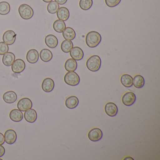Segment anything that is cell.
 I'll return each instance as SVG.
<instances>
[{
  "label": "cell",
  "mask_w": 160,
  "mask_h": 160,
  "mask_svg": "<svg viewBox=\"0 0 160 160\" xmlns=\"http://www.w3.org/2000/svg\"><path fill=\"white\" fill-rule=\"evenodd\" d=\"M17 107L18 109L20 111L25 112L28 109H30L32 108V102L28 98L25 97V98L20 99L18 101L17 104Z\"/></svg>",
  "instance_id": "6"
},
{
  "label": "cell",
  "mask_w": 160,
  "mask_h": 160,
  "mask_svg": "<svg viewBox=\"0 0 160 160\" xmlns=\"http://www.w3.org/2000/svg\"><path fill=\"white\" fill-rule=\"evenodd\" d=\"M64 80L65 83L69 86H77L80 82V78L75 72H69L64 76Z\"/></svg>",
  "instance_id": "4"
},
{
  "label": "cell",
  "mask_w": 160,
  "mask_h": 160,
  "mask_svg": "<svg viewBox=\"0 0 160 160\" xmlns=\"http://www.w3.org/2000/svg\"><path fill=\"white\" fill-rule=\"evenodd\" d=\"M101 41H102L101 35L97 32H90L86 36V44L89 47L91 48H93L98 46Z\"/></svg>",
  "instance_id": "1"
},
{
  "label": "cell",
  "mask_w": 160,
  "mask_h": 160,
  "mask_svg": "<svg viewBox=\"0 0 160 160\" xmlns=\"http://www.w3.org/2000/svg\"><path fill=\"white\" fill-rule=\"evenodd\" d=\"M3 101L7 103L12 104L14 103L17 100V95L15 92L9 91L6 92L2 96Z\"/></svg>",
  "instance_id": "16"
},
{
  "label": "cell",
  "mask_w": 160,
  "mask_h": 160,
  "mask_svg": "<svg viewBox=\"0 0 160 160\" xmlns=\"http://www.w3.org/2000/svg\"><path fill=\"white\" fill-rule=\"evenodd\" d=\"M26 68V63L23 60L17 59L14 61L12 64V69L13 72L15 73H20L25 70Z\"/></svg>",
  "instance_id": "9"
},
{
  "label": "cell",
  "mask_w": 160,
  "mask_h": 160,
  "mask_svg": "<svg viewBox=\"0 0 160 160\" xmlns=\"http://www.w3.org/2000/svg\"><path fill=\"white\" fill-rule=\"evenodd\" d=\"M121 83L125 88H131L133 85V78L128 74H123L120 78Z\"/></svg>",
  "instance_id": "25"
},
{
  "label": "cell",
  "mask_w": 160,
  "mask_h": 160,
  "mask_svg": "<svg viewBox=\"0 0 160 160\" xmlns=\"http://www.w3.org/2000/svg\"><path fill=\"white\" fill-rule=\"evenodd\" d=\"M5 149L4 147L0 145V157H2L5 154Z\"/></svg>",
  "instance_id": "34"
},
{
  "label": "cell",
  "mask_w": 160,
  "mask_h": 160,
  "mask_svg": "<svg viewBox=\"0 0 160 160\" xmlns=\"http://www.w3.org/2000/svg\"><path fill=\"white\" fill-rule=\"evenodd\" d=\"M11 7L10 4L6 2H0V15H6L10 13Z\"/></svg>",
  "instance_id": "29"
},
{
  "label": "cell",
  "mask_w": 160,
  "mask_h": 160,
  "mask_svg": "<svg viewBox=\"0 0 160 160\" xmlns=\"http://www.w3.org/2000/svg\"><path fill=\"white\" fill-rule=\"evenodd\" d=\"M73 48V44L72 41L69 40H65V41H63L61 45L62 50L65 53H69Z\"/></svg>",
  "instance_id": "28"
},
{
  "label": "cell",
  "mask_w": 160,
  "mask_h": 160,
  "mask_svg": "<svg viewBox=\"0 0 160 160\" xmlns=\"http://www.w3.org/2000/svg\"><path fill=\"white\" fill-rule=\"evenodd\" d=\"M10 118L15 122H19L23 120V114L19 109H13L10 112Z\"/></svg>",
  "instance_id": "20"
},
{
  "label": "cell",
  "mask_w": 160,
  "mask_h": 160,
  "mask_svg": "<svg viewBox=\"0 0 160 160\" xmlns=\"http://www.w3.org/2000/svg\"><path fill=\"white\" fill-rule=\"evenodd\" d=\"M145 79L141 75H137L133 78V85L137 88H141L145 85Z\"/></svg>",
  "instance_id": "26"
},
{
  "label": "cell",
  "mask_w": 160,
  "mask_h": 160,
  "mask_svg": "<svg viewBox=\"0 0 160 160\" xmlns=\"http://www.w3.org/2000/svg\"><path fill=\"white\" fill-rule=\"evenodd\" d=\"M106 5L110 8L116 7L120 3L121 0H105Z\"/></svg>",
  "instance_id": "33"
},
{
  "label": "cell",
  "mask_w": 160,
  "mask_h": 160,
  "mask_svg": "<svg viewBox=\"0 0 160 160\" xmlns=\"http://www.w3.org/2000/svg\"><path fill=\"white\" fill-rule=\"evenodd\" d=\"M41 60L44 62H48L52 60L53 54L49 49L44 48L42 49L40 53Z\"/></svg>",
  "instance_id": "22"
},
{
  "label": "cell",
  "mask_w": 160,
  "mask_h": 160,
  "mask_svg": "<svg viewBox=\"0 0 160 160\" xmlns=\"http://www.w3.org/2000/svg\"><path fill=\"white\" fill-rule=\"evenodd\" d=\"M5 142V139H4V136L3 134L0 132V145H2L4 144Z\"/></svg>",
  "instance_id": "35"
},
{
  "label": "cell",
  "mask_w": 160,
  "mask_h": 160,
  "mask_svg": "<svg viewBox=\"0 0 160 160\" xmlns=\"http://www.w3.org/2000/svg\"><path fill=\"white\" fill-rule=\"evenodd\" d=\"M92 0H80L79 2V6L84 11L89 10L92 6Z\"/></svg>",
  "instance_id": "31"
},
{
  "label": "cell",
  "mask_w": 160,
  "mask_h": 160,
  "mask_svg": "<svg viewBox=\"0 0 160 160\" xmlns=\"http://www.w3.org/2000/svg\"><path fill=\"white\" fill-rule=\"evenodd\" d=\"M24 118L28 122L33 123L36 121L37 119V114L34 109L30 108L25 111Z\"/></svg>",
  "instance_id": "15"
},
{
  "label": "cell",
  "mask_w": 160,
  "mask_h": 160,
  "mask_svg": "<svg viewBox=\"0 0 160 160\" xmlns=\"http://www.w3.org/2000/svg\"><path fill=\"white\" fill-rule=\"evenodd\" d=\"M59 9V5L55 1H52L49 2L47 6V11L49 13L55 14L57 12Z\"/></svg>",
  "instance_id": "30"
},
{
  "label": "cell",
  "mask_w": 160,
  "mask_h": 160,
  "mask_svg": "<svg viewBox=\"0 0 160 160\" xmlns=\"http://www.w3.org/2000/svg\"><path fill=\"white\" fill-rule=\"evenodd\" d=\"M57 13V16L58 19L62 21H67L70 17V12L66 7H61L58 9Z\"/></svg>",
  "instance_id": "19"
},
{
  "label": "cell",
  "mask_w": 160,
  "mask_h": 160,
  "mask_svg": "<svg viewBox=\"0 0 160 160\" xmlns=\"http://www.w3.org/2000/svg\"><path fill=\"white\" fill-rule=\"evenodd\" d=\"M64 67L67 72H74L77 69V62L73 59H69L65 62Z\"/></svg>",
  "instance_id": "24"
},
{
  "label": "cell",
  "mask_w": 160,
  "mask_h": 160,
  "mask_svg": "<svg viewBox=\"0 0 160 160\" xmlns=\"http://www.w3.org/2000/svg\"><path fill=\"white\" fill-rule=\"evenodd\" d=\"M45 42L49 48H54L58 46V41L56 36L52 34H49L45 37Z\"/></svg>",
  "instance_id": "17"
},
{
  "label": "cell",
  "mask_w": 160,
  "mask_h": 160,
  "mask_svg": "<svg viewBox=\"0 0 160 160\" xmlns=\"http://www.w3.org/2000/svg\"><path fill=\"white\" fill-rule=\"evenodd\" d=\"M15 60V56L12 52H7L2 57V63L6 66H12Z\"/></svg>",
  "instance_id": "18"
},
{
  "label": "cell",
  "mask_w": 160,
  "mask_h": 160,
  "mask_svg": "<svg viewBox=\"0 0 160 160\" xmlns=\"http://www.w3.org/2000/svg\"><path fill=\"white\" fill-rule=\"evenodd\" d=\"M102 61L101 58L97 55H93L89 58L87 60L86 65L89 71L92 72H96L101 68Z\"/></svg>",
  "instance_id": "2"
},
{
  "label": "cell",
  "mask_w": 160,
  "mask_h": 160,
  "mask_svg": "<svg viewBox=\"0 0 160 160\" xmlns=\"http://www.w3.org/2000/svg\"><path fill=\"white\" fill-rule=\"evenodd\" d=\"M9 51V47L4 42H0V55H4Z\"/></svg>",
  "instance_id": "32"
},
{
  "label": "cell",
  "mask_w": 160,
  "mask_h": 160,
  "mask_svg": "<svg viewBox=\"0 0 160 160\" xmlns=\"http://www.w3.org/2000/svg\"><path fill=\"white\" fill-rule=\"evenodd\" d=\"M102 132L98 128H94L91 129L88 133L89 139L93 142L99 141L102 139Z\"/></svg>",
  "instance_id": "5"
},
{
  "label": "cell",
  "mask_w": 160,
  "mask_h": 160,
  "mask_svg": "<svg viewBox=\"0 0 160 160\" xmlns=\"http://www.w3.org/2000/svg\"><path fill=\"white\" fill-rule=\"evenodd\" d=\"M4 139L6 143L12 145L16 141L17 135L14 130L9 129L7 130L4 133Z\"/></svg>",
  "instance_id": "10"
},
{
  "label": "cell",
  "mask_w": 160,
  "mask_h": 160,
  "mask_svg": "<svg viewBox=\"0 0 160 160\" xmlns=\"http://www.w3.org/2000/svg\"><path fill=\"white\" fill-rule=\"evenodd\" d=\"M26 58L28 62L31 64H34L39 60V53L36 49H30L27 53Z\"/></svg>",
  "instance_id": "13"
},
{
  "label": "cell",
  "mask_w": 160,
  "mask_h": 160,
  "mask_svg": "<svg viewBox=\"0 0 160 160\" xmlns=\"http://www.w3.org/2000/svg\"><path fill=\"white\" fill-rule=\"evenodd\" d=\"M62 35L65 40L72 41L75 38L76 32L73 29L68 27L62 32Z\"/></svg>",
  "instance_id": "23"
},
{
  "label": "cell",
  "mask_w": 160,
  "mask_h": 160,
  "mask_svg": "<svg viewBox=\"0 0 160 160\" xmlns=\"http://www.w3.org/2000/svg\"><path fill=\"white\" fill-rule=\"evenodd\" d=\"M18 12L20 17L25 20H29L33 17V10L32 7L27 4H23L19 6Z\"/></svg>",
  "instance_id": "3"
},
{
  "label": "cell",
  "mask_w": 160,
  "mask_h": 160,
  "mask_svg": "<svg viewBox=\"0 0 160 160\" xmlns=\"http://www.w3.org/2000/svg\"><path fill=\"white\" fill-rule=\"evenodd\" d=\"M136 100L135 94L129 92L124 93L122 98V103L126 106H131L133 104Z\"/></svg>",
  "instance_id": "7"
},
{
  "label": "cell",
  "mask_w": 160,
  "mask_h": 160,
  "mask_svg": "<svg viewBox=\"0 0 160 160\" xmlns=\"http://www.w3.org/2000/svg\"><path fill=\"white\" fill-rule=\"evenodd\" d=\"M70 56L72 58L76 61H80L84 58L83 50L78 47H75L70 51Z\"/></svg>",
  "instance_id": "14"
},
{
  "label": "cell",
  "mask_w": 160,
  "mask_h": 160,
  "mask_svg": "<svg viewBox=\"0 0 160 160\" xmlns=\"http://www.w3.org/2000/svg\"><path fill=\"white\" fill-rule=\"evenodd\" d=\"M79 103L78 98L75 96L68 97L65 101V105L69 109H74L76 108Z\"/></svg>",
  "instance_id": "21"
},
{
  "label": "cell",
  "mask_w": 160,
  "mask_h": 160,
  "mask_svg": "<svg viewBox=\"0 0 160 160\" xmlns=\"http://www.w3.org/2000/svg\"><path fill=\"white\" fill-rule=\"evenodd\" d=\"M16 36L17 34L13 31L8 30L3 34L2 40L8 45H12L15 42Z\"/></svg>",
  "instance_id": "8"
},
{
  "label": "cell",
  "mask_w": 160,
  "mask_h": 160,
  "mask_svg": "<svg viewBox=\"0 0 160 160\" xmlns=\"http://www.w3.org/2000/svg\"><path fill=\"white\" fill-rule=\"evenodd\" d=\"M42 88L45 92H51L55 88V82L51 78H46L42 83Z\"/></svg>",
  "instance_id": "12"
},
{
  "label": "cell",
  "mask_w": 160,
  "mask_h": 160,
  "mask_svg": "<svg viewBox=\"0 0 160 160\" xmlns=\"http://www.w3.org/2000/svg\"><path fill=\"white\" fill-rule=\"evenodd\" d=\"M53 27L55 31L58 33H61L66 28V25L64 21L59 19L55 21Z\"/></svg>",
  "instance_id": "27"
},
{
  "label": "cell",
  "mask_w": 160,
  "mask_h": 160,
  "mask_svg": "<svg viewBox=\"0 0 160 160\" xmlns=\"http://www.w3.org/2000/svg\"><path fill=\"white\" fill-rule=\"evenodd\" d=\"M44 2H46V3H49V2H52L53 0H42Z\"/></svg>",
  "instance_id": "37"
},
{
  "label": "cell",
  "mask_w": 160,
  "mask_h": 160,
  "mask_svg": "<svg viewBox=\"0 0 160 160\" xmlns=\"http://www.w3.org/2000/svg\"><path fill=\"white\" fill-rule=\"evenodd\" d=\"M55 1L60 5H63L67 2V0H55Z\"/></svg>",
  "instance_id": "36"
},
{
  "label": "cell",
  "mask_w": 160,
  "mask_h": 160,
  "mask_svg": "<svg viewBox=\"0 0 160 160\" xmlns=\"http://www.w3.org/2000/svg\"><path fill=\"white\" fill-rule=\"evenodd\" d=\"M118 108L116 104L113 102H108L105 106V111L109 117H115L118 113Z\"/></svg>",
  "instance_id": "11"
},
{
  "label": "cell",
  "mask_w": 160,
  "mask_h": 160,
  "mask_svg": "<svg viewBox=\"0 0 160 160\" xmlns=\"http://www.w3.org/2000/svg\"><path fill=\"white\" fill-rule=\"evenodd\" d=\"M127 159H129V160H130V159H131V160H133V158H132V157H126V158H125V159H124V160H127Z\"/></svg>",
  "instance_id": "38"
}]
</instances>
